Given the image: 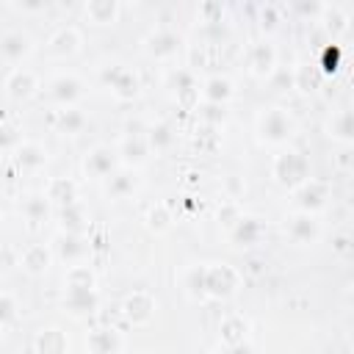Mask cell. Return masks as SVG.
<instances>
[{
	"label": "cell",
	"instance_id": "cell-1",
	"mask_svg": "<svg viewBox=\"0 0 354 354\" xmlns=\"http://www.w3.org/2000/svg\"><path fill=\"white\" fill-rule=\"evenodd\" d=\"M238 288V274L230 266H210L205 268V296L227 299Z\"/></svg>",
	"mask_w": 354,
	"mask_h": 354
},
{
	"label": "cell",
	"instance_id": "cell-2",
	"mask_svg": "<svg viewBox=\"0 0 354 354\" xmlns=\"http://www.w3.org/2000/svg\"><path fill=\"white\" fill-rule=\"evenodd\" d=\"M274 177L282 185H299L307 177V160L299 152H290L288 149V152L277 155V160H274Z\"/></svg>",
	"mask_w": 354,
	"mask_h": 354
},
{
	"label": "cell",
	"instance_id": "cell-3",
	"mask_svg": "<svg viewBox=\"0 0 354 354\" xmlns=\"http://www.w3.org/2000/svg\"><path fill=\"white\" fill-rule=\"evenodd\" d=\"M293 133V119L282 111V108H271L260 116V136L271 144H279L285 138H290Z\"/></svg>",
	"mask_w": 354,
	"mask_h": 354
},
{
	"label": "cell",
	"instance_id": "cell-4",
	"mask_svg": "<svg viewBox=\"0 0 354 354\" xmlns=\"http://www.w3.org/2000/svg\"><path fill=\"white\" fill-rule=\"evenodd\" d=\"M66 351H69V340L61 329L50 326L36 335V354H66Z\"/></svg>",
	"mask_w": 354,
	"mask_h": 354
},
{
	"label": "cell",
	"instance_id": "cell-5",
	"mask_svg": "<svg viewBox=\"0 0 354 354\" xmlns=\"http://www.w3.org/2000/svg\"><path fill=\"white\" fill-rule=\"evenodd\" d=\"M86 343H88L91 354H119V348H122V337L113 329H94Z\"/></svg>",
	"mask_w": 354,
	"mask_h": 354
},
{
	"label": "cell",
	"instance_id": "cell-6",
	"mask_svg": "<svg viewBox=\"0 0 354 354\" xmlns=\"http://www.w3.org/2000/svg\"><path fill=\"white\" fill-rule=\"evenodd\" d=\"M66 307L75 315L94 313V307H97V290L94 288H66Z\"/></svg>",
	"mask_w": 354,
	"mask_h": 354
},
{
	"label": "cell",
	"instance_id": "cell-7",
	"mask_svg": "<svg viewBox=\"0 0 354 354\" xmlns=\"http://www.w3.org/2000/svg\"><path fill=\"white\" fill-rule=\"evenodd\" d=\"M124 313H127V318H130L133 324H147V321L152 318V313H155V301H152V296H147V293H133V296L124 301Z\"/></svg>",
	"mask_w": 354,
	"mask_h": 354
},
{
	"label": "cell",
	"instance_id": "cell-8",
	"mask_svg": "<svg viewBox=\"0 0 354 354\" xmlns=\"http://www.w3.org/2000/svg\"><path fill=\"white\" fill-rule=\"evenodd\" d=\"M33 88H36V77H33L28 69H14V72L8 75V80H6V91H8V97H14V100L30 97Z\"/></svg>",
	"mask_w": 354,
	"mask_h": 354
},
{
	"label": "cell",
	"instance_id": "cell-9",
	"mask_svg": "<svg viewBox=\"0 0 354 354\" xmlns=\"http://www.w3.org/2000/svg\"><path fill=\"white\" fill-rule=\"evenodd\" d=\"M50 252L41 246V243H33V246H28L25 252H22V268L28 271V274H33V277H39V274H44L47 268H50Z\"/></svg>",
	"mask_w": 354,
	"mask_h": 354
},
{
	"label": "cell",
	"instance_id": "cell-10",
	"mask_svg": "<svg viewBox=\"0 0 354 354\" xmlns=\"http://www.w3.org/2000/svg\"><path fill=\"white\" fill-rule=\"evenodd\" d=\"M28 53H30V39H28L25 33L14 30V33H6V36L0 39V55H3V58L19 61V58L28 55Z\"/></svg>",
	"mask_w": 354,
	"mask_h": 354
},
{
	"label": "cell",
	"instance_id": "cell-11",
	"mask_svg": "<svg viewBox=\"0 0 354 354\" xmlns=\"http://www.w3.org/2000/svg\"><path fill=\"white\" fill-rule=\"evenodd\" d=\"M86 171L91 177H108L113 171V152L105 147H97L88 158H86Z\"/></svg>",
	"mask_w": 354,
	"mask_h": 354
},
{
	"label": "cell",
	"instance_id": "cell-12",
	"mask_svg": "<svg viewBox=\"0 0 354 354\" xmlns=\"http://www.w3.org/2000/svg\"><path fill=\"white\" fill-rule=\"evenodd\" d=\"M290 238L299 241V243L315 241V238H318V224H315V218H313L310 213L293 216V221H290Z\"/></svg>",
	"mask_w": 354,
	"mask_h": 354
},
{
	"label": "cell",
	"instance_id": "cell-13",
	"mask_svg": "<svg viewBox=\"0 0 354 354\" xmlns=\"http://www.w3.org/2000/svg\"><path fill=\"white\" fill-rule=\"evenodd\" d=\"M80 44V36L75 28H61L53 39H50V53L53 55H72Z\"/></svg>",
	"mask_w": 354,
	"mask_h": 354
},
{
	"label": "cell",
	"instance_id": "cell-14",
	"mask_svg": "<svg viewBox=\"0 0 354 354\" xmlns=\"http://www.w3.org/2000/svg\"><path fill=\"white\" fill-rule=\"evenodd\" d=\"M324 196H326V191H324V185H318V183H301V188H299V194H296L301 213H310V210L321 207V205H324Z\"/></svg>",
	"mask_w": 354,
	"mask_h": 354
},
{
	"label": "cell",
	"instance_id": "cell-15",
	"mask_svg": "<svg viewBox=\"0 0 354 354\" xmlns=\"http://www.w3.org/2000/svg\"><path fill=\"white\" fill-rule=\"evenodd\" d=\"M50 94L58 100V102H72L80 97V80L69 77V75H61L50 83Z\"/></svg>",
	"mask_w": 354,
	"mask_h": 354
},
{
	"label": "cell",
	"instance_id": "cell-16",
	"mask_svg": "<svg viewBox=\"0 0 354 354\" xmlns=\"http://www.w3.org/2000/svg\"><path fill=\"white\" fill-rule=\"evenodd\" d=\"M260 230H263V227H260L257 218H243V216H241L238 224H235L230 232H232V241H235L238 246H249V243H254V241L260 238Z\"/></svg>",
	"mask_w": 354,
	"mask_h": 354
},
{
	"label": "cell",
	"instance_id": "cell-17",
	"mask_svg": "<svg viewBox=\"0 0 354 354\" xmlns=\"http://www.w3.org/2000/svg\"><path fill=\"white\" fill-rule=\"evenodd\" d=\"M111 86H113V94H116L119 100H130V97L138 94V80H136V75L127 72V69H113Z\"/></svg>",
	"mask_w": 354,
	"mask_h": 354
},
{
	"label": "cell",
	"instance_id": "cell-18",
	"mask_svg": "<svg viewBox=\"0 0 354 354\" xmlns=\"http://www.w3.org/2000/svg\"><path fill=\"white\" fill-rule=\"evenodd\" d=\"M249 69L254 75H268L274 69V50L268 44H254L249 55Z\"/></svg>",
	"mask_w": 354,
	"mask_h": 354
},
{
	"label": "cell",
	"instance_id": "cell-19",
	"mask_svg": "<svg viewBox=\"0 0 354 354\" xmlns=\"http://www.w3.org/2000/svg\"><path fill=\"white\" fill-rule=\"evenodd\" d=\"M205 97L213 102V105H224L230 97H232V83L227 80V77H210L207 83H205Z\"/></svg>",
	"mask_w": 354,
	"mask_h": 354
},
{
	"label": "cell",
	"instance_id": "cell-20",
	"mask_svg": "<svg viewBox=\"0 0 354 354\" xmlns=\"http://www.w3.org/2000/svg\"><path fill=\"white\" fill-rule=\"evenodd\" d=\"M47 199H55V202H61L66 207V205H72L77 199V188H75L72 180H53L50 188H47Z\"/></svg>",
	"mask_w": 354,
	"mask_h": 354
},
{
	"label": "cell",
	"instance_id": "cell-21",
	"mask_svg": "<svg viewBox=\"0 0 354 354\" xmlns=\"http://www.w3.org/2000/svg\"><path fill=\"white\" fill-rule=\"evenodd\" d=\"M147 152H149V147H147V141L138 138V136H130V138L122 141V158H124L127 163H141V160L147 158Z\"/></svg>",
	"mask_w": 354,
	"mask_h": 354
},
{
	"label": "cell",
	"instance_id": "cell-22",
	"mask_svg": "<svg viewBox=\"0 0 354 354\" xmlns=\"http://www.w3.org/2000/svg\"><path fill=\"white\" fill-rule=\"evenodd\" d=\"M243 335H246V321H243V318H238V315L224 318V324H221V337H224L227 346H230V343H241Z\"/></svg>",
	"mask_w": 354,
	"mask_h": 354
},
{
	"label": "cell",
	"instance_id": "cell-23",
	"mask_svg": "<svg viewBox=\"0 0 354 354\" xmlns=\"http://www.w3.org/2000/svg\"><path fill=\"white\" fill-rule=\"evenodd\" d=\"M174 144V133L169 124H155L147 136V147H155V149H169Z\"/></svg>",
	"mask_w": 354,
	"mask_h": 354
},
{
	"label": "cell",
	"instance_id": "cell-24",
	"mask_svg": "<svg viewBox=\"0 0 354 354\" xmlns=\"http://www.w3.org/2000/svg\"><path fill=\"white\" fill-rule=\"evenodd\" d=\"M17 158H19L22 166H41V163L47 160V152H44L39 144H22Z\"/></svg>",
	"mask_w": 354,
	"mask_h": 354
},
{
	"label": "cell",
	"instance_id": "cell-25",
	"mask_svg": "<svg viewBox=\"0 0 354 354\" xmlns=\"http://www.w3.org/2000/svg\"><path fill=\"white\" fill-rule=\"evenodd\" d=\"M169 224H171V213H169L166 205H158V207H152V210L147 213V227H149V230L163 232V230H169Z\"/></svg>",
	"mask_w": 354,
	"mask_h": 354
},
{
	"label": "cell",
	"instance_id": "cell-26",
	"mask_svg": "<svg viewBox=\"0 0 354 354\" xmlns=\"http://www.w3.org/2000/svg\"><path fill=\"white\" fill-rule=\"evenodd\" d=\"M66 288H94V274L86 266H72L66 277Z\"/></svg>",
	"mask_w": 354,
	"mask_h": 354
},
{
	"label": "cell",
	"instance_id": "cell-27",
	"mask_svg": "<svg viewBox=\"0 0 354 354\" xmlns=\"http://www.w3.org/2000/svg\"><path fill=\"white\" fill-rule=\"evenodd\" d=\"M185 293L194 299L205 296V268H191L185 274Z\"/></svg>",
	"mask_w": 354,
	"mask_h": 354
},
{
	"label": "cell",
	"instance_id": "cell-28",
	"mask_svg": "<svg viewBox=\"0 0 354 354\" xmlns=\"http://www.w3.org/2000/svg\"><path fill=\"white\" fill-rule=\"evenodd\" d=\"M83 124H86V116L80 113V111H64L61 113V119H58V127L64 130V133H80L83 130Z\"/></svg>",
	"mask_w": 354,
	"mask_h": 354
},
{
	"label": "cell",
	"instance_id": "cell-29",
	"mask_svg": "<svg viewBox=\"0 0 354 354\" xmlns=\"http://www.w3.org/2000/svg\"><path fill=\"white\" fill-rule=\"evenodd\" d=\"M22 210H25V216H28L33 224L41 221V218H47V196H30Z\"/></svg>",
	"mask_w": 354,
	"mask_h": 354
},
{
	"label": "cell",
	"instance_id": "cell-30",
	"mask_svg": "<svg viewBox=\"0 0 354 354\" xmlns=\"http://www.w3.org/2000/svg\"><path fill=\"white\" fill-rule=\"evenodd\" d=\"M149 50H152L155 55H171V53L177 50V39H174L171 33H158V36H152Z\"/></svg>",
	"mask_w": 354,
	"mask_h": 354
},
{
	"label": "cell",
	"instance_id": "cell-31",
	"mask_svg": "<svg viewBox=\"0 0 354 354\" xmlns=\"http://www.w3.org/2000/svg\"><path fill=\"white\" fill-rule=\"evenodd\" d=\"M83 252H86V243H80V238H77L75 232H69L66 238H61V254H64V257L77 260Z\"/></svg>",
	"mask_w": 354,
	"mask_h": 354
},
{
	"label": "cell",
	"instance_id": "cell-32",
	"mask_svg": "<svg viewBox=\"0 0 354 354\" xmlns=\"http://www.w3.org/2000/svg\"><path fill=\"white\" fill-rule=\"evenodd\" d=\"M86 14H91L97 22H108V19H113L116 6L113 3H91V6H86Z\"/></svg>",
	"mask_w": 354,
	"mask_h": 354
},
{
	"label": "cell",
	"instance_id": "cell-33",
	"mask_svg": "<svg viewBox=\"0 0 354 354\" xmlns=\"http://www.w3.org/2000/svg\"><path fill=\"white\" fill-rule=\"evenodd\" d=\"M133 177L130 174H116L113 180H111V185H108V194H113V196H124V194H130L133 191Z\"/></svg>",
	"mask_w": 354,
	"mask_h": 354
},
{
	"label": "cell",
	"instance_id": "cell-34",
	"mask_svg": "<svg viewBox=\"0 0 354 354\" xmlns=\"http://www.w3.org/2000/svg\"><path fill=\"white\" fill-rule=\"evenodd\" d=\"M14 315H17V301L8 293H0V326L8 324Z\"/></svg>",
	"mask_w": 354,
	"mask_h": 354
},
{
	"label": "cell",
	"instance_id": "cell-35",
	"mask_svg": "<svg viewBox=\"0 0 354 354\" xmlns=\"http://www.w3.org/2000/svg\"><path fill=\"white\" fill-rule=\"evenodd\" d=\"M61 218H64V224L69 221V232H77V230H80V224H83V221H80V207H77L75 202L64 207V213H61Z\"/></svg>",
	"mask_w": 354,
	"mask_h": 354
},
{
	"label": "cell",
	"instance_id": "cell-36",
	"mask_svg": "<svg viewBox=\"0 0 354 354\" xmlns=\"http://www.w3.org/2000/svg\"><path fill=\"white\" fill-rule=\"evenodd\" d=\"M335 136H340L343 141H348V138H351V113H348V111H343V113L337 116V124H335Z\"/></svg>",
	"mask_w": 354,
	"mask_h": 354
},
{
	"label": "cell",
	"instance_id": "cell-37",
	"mask_svg": "<svg viewBox=\"0 0 354 354\" xmlns=\"http://www.w3.org/2000/svg\"><path fill=\"white\" fill-rule=\"evenodd\" d=\"M221 218H224V224H227L230 230L238 224V218H241V216H238V207H235V202H230V205H224V210H218V221H221Z\"/></svg>",
	"mask_w": 354,
	"mask_h": 354
},
{
	"label": "cell",
	"instance_id": "cell-38",
	"mask_svg": "<svg viewBox=\"0 0 354 354\" xmlns=\"http://www.w3.org/2000/svg\"><path fill=\"white\" fill-rule=\"evenodd\" d=\"M224 354H252V346H249L246 340H241V343H230Z\"/></svg>",
	"mask_w": 354,
	"mask_h": 354
},
{
	"label": "cell",
	"instance_id": "cell-39",
	"mask_svg": "<svg viewBox=\"0 0 354 354\" xmlns=\"http://www.w3.org/2000/svg\"><path fill=\"white\" fill-rule=\"evenodd\" d=\"M0 199H3V194H0Z\"/></svg>",
	"mask_w": 354,
	"mask_h": 354
}]
</instances>
